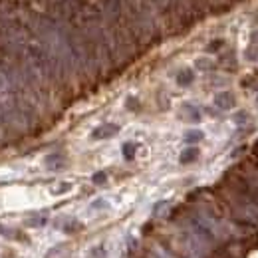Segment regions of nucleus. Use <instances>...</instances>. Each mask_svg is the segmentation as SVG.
Wrapping results in <instances>:
<instances>
[{"label": "nucleus", "mask_w": 258, "mask_h": 258, "mask_svg": "<svg viewBox=\"0 0 258 258\" xmlns=\"http://www.w3.org/2000/svg\"><path fill=\"white\" fill-rule=\"evenodd\" d=\"M117 125H113V123H107V125H101V127H97L94 131V137L96 139H105V137H111L113 133H117Z\"/></svg>", "instance_id": "1"}, {"label": "nucleus", "mask_w": 258, "mask_h": 258, "mask_svg": "<svg viewBox=\"0 0 258 258\" xmlns=\"http://www.w3.org/2000/svg\"><path fill=\"white\" fill-rule=\"evenodd\" d=\"M46 165H48L50 169H52V167H56V169H58V167H62V165H64V157H62V155H50V157L46 159Z\"/></svg>", "instance_id": "2"}, {"label": "nucleus", "mask_w": 258, "mask_h": 258, "mask_svg": "<svg viewBox=\"0 0 258 258\" xmlns=\"http://www.w3.org/2000/svg\"><path fill=\"white\" fill-rule=\"evenodd\" d=\"M195 157H197V149H187L183 155H181V163H189L193 161Z\"/></svg>", "instance_id": "3"}, {"label": "nucleus", "mask_w": 258, "mask_h": 258, "mask_svg": "<svg viewBox=\"0 0 258 258\" xmlns=\"http://www.w3.org/2000/svg\"><path fill=\"white\" fill-rule=\"evenodd\" d=\"M191 80H193V74H191V72H183V74L179 76V84H181V86L191 84Z\"/></svg>", "instance_id": "4"}, {"label": "nucleus", "mask_w": 258, "mask_h": 258, "mask_svg": "<svg viewBox=\"0 0 258 258\" xmlns=\"http://www.w3.org/2000/svg\"><path fill=\"white\" fill-rule=\"evenodd\" d=\"M201 137H203V135H201L199 131H191V133L187 135V141H199Z\"/></svg>", "instance_id": "5"}, {"label": "nucleus", "mask_w": 258, "mask_h": 258, "mask_svg": "<svg viewBox=\"0 0 258 258\" xmlns=\"http://www.w3.org/2000/svg\"><path fill=\"white\" fill-rule=\"evenodd\" d=\"M94 181H96V183H103V181H105V175H103V173H97L96 177H94Z\"/></svg>", "instance_id": "6"}]
</instances>
